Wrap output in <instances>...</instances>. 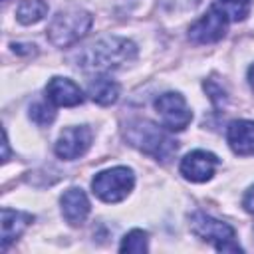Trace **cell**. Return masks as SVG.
Listing matches in <instances>:
<instances>
[{
    "mask_svg": "<svg viewBox=\"0 0 254 254\" xmlns=\"http://www.w3.org/2000/svg\"><path fill=\"white\" fill-rule=\"evenodd\" d=\"M137 58V46L121 36H105L75 52L73 62L83 71H107L131 64Z\"/></svg>",
    "mask_w": 254,
    "mask_h": 254,
    "instance_id": "cell-1",
    "label": "cell"
},
{
    "mask_svg": "<svg viewBox=\"0 0 254 254\" xmlns=\"http://www.w3.org/2000/svg\"><path fill=\"white\" fill-rule=\"evenodd\" d=\"M123 137L131 147L139 149L141 153L161 163H169L179 149L177 141L163 127H159L149 119H139V117L129 119L123 127Z\"/></svg>",
    "mask_w": 254,
    "mask_h": 254,
    "instance_id": "cell-2",
    "label": "cell"
},
{
    "mask_svg": "<svg viewBox=\"0 0 254 254\" xmlns=\"http://www.w3.org/2000/svg\"><path fill=\"white\" fill-rule=\"evenodd\" d=\"M91 24H93V16L87 10L79 6H67L52 18L46 36L56 48H67L79 42L89 32Z\"/></svg>",
    "mask_w": 254,
    "mask_h": 254,
    "instance_id": "cell-3",
    "label": "cell"
},
{
    "mask_svg": "<svg viewBox=\"0 0 254 254\" xmlns=\"http://www.w3.org/2000/svg\"><path fill=\"white\" fill-rule=\"evenodd\" d=\"M189 228L196 238L214 244V248L218 252H240L242 250L238 246V242L234 240V236H236L234 228L218 218L204 214V212H192L189 216Z\"/></svg>",
    "mask_w": 254,
    "mask_h": 254,
    "instance_id": "cell-4",
    "label": "cell"
},
{
    "mask_svg": "<svg viewBox=\"0 0 254 254\" xmlns=\"http://www.w3.org/2000/svg\"><path fill=\"white\" fill-rule=\"evenodd\" d=\"M135 187V175L129 167H111L99 171L93 181L91 189L97 198L103 202H121Z\"/></svg>",
    "mask_w": 254,
    "mask_h": 254,
    "instance_id": "cell-5",
    "label": "cell"
},
{
    "mask_svg": "<svg viewBox=\"0 0 254 254\" xmlns=\"http://www.w3.org/2000/svg\"><path fill=\"white\" fill-rule=\"evenodd\" d=\"M155 111L167 131H183L192 121V111L179 91H165L155 99Z\"/></svg>",
    "mask_w": 254,
    "mask_h": 254,
    "instance_id": "cell-6",
    "label": "cell"
},
{
    "mask_svg": "<svg viewBox=\"0 0 254 254\" xmlns=\"http://www.w3.org/2000/svg\"><path fill=\"white\" fill-rule=\"evenodd\" d=\"M228 16L218 8V6H210L194 24H190L189 28V40L192 44H214L218 40L224 38L226 30H228Z\"/></svg>",
    "mask_w": 254,
    "mask_h": 254,
    "instance_id": "cell-7",
    "label": "cell"
},
{
    "mask_svg": "<svg viewBox=\"0 0 254 254\" xmlns=\"http://www.w3.org/2000/svg\"><path fill=\"white\" fill-rule=\"evenodd\" d=\"M91 139H93V135L87 125H71L60 133V137L54 145V151L60 159L73 161L87 153V149L91 147Z\"/></svg>",
    "mask_w": 254,
    "mask_h": 254,
    "instance_id": "cell-8",
    "label": "cell"
},
{
    "mask_svg": "<svg viewBox=\"0 0 254 254\" xmlns=\"http://www.w3.org/2000/svg\"><path fill=\"white\" fill-rule=\"evenodd\" d=\"M218 165H220V159L214 153L196 149V151H190L189 155H185L179 171L190 183H206L208 179H212Z\"/></svg>",
    "mask_w": 254,
    "mask_h": 254,
    "instance_id": "cell-9",
    "label": "cell"
},
{
    "mask_svg": "<svg viewBox=\"0 0 254 254\" xmlns=\"http://www.w3.org/2000/svg\"><path fill=\"white\" fill-rule=\"evenodd\" d=\"M46 99L58 107H75L83 101V91L75 81L56 75L46 85Z\"/></svg>",
    "mask_w": 254,
    "mask_h": 254,
    "instance_id": "cell-10",
    "label": "cell"
},
{
    "mask_svg": "<svg viewBox=\"0 0 254 254\" xmlns=\"http://www.w3.org/2000/svg\"><path fill=\"white\" fill-rule=\"evenodd\" d=\"M60 204H62V216L69 226L83 224L91 210L87 194L77 187H69L67 190H64V194L60 196Z\"/></svg>",
    "mask_w": 254,
    "mask_h": 254,
    "instance_id": "cell-11",
    "label": "cell"
},
{
    "mask_svg": "<svg viewBox=\"0 0 254 254\" xmlns=\"http://www.w3.org/2000/svg\"><path fill=\"white\" fill-rule=\"evenodd\" d=\"M226 141L234 155L250 157L254 155V121L236 119L226 129Z\"/></svg>",
    "mask_w": 254,
    "mask_h": 254,
    "instance_id": "cell-12",
    "label": "cell"
},
{
    "mask_svg": "<svg viewBox=\"0 0 254 254\" xmlns=\"http://www.w3.org/2000/svg\"><path fill=\"white\" fill-rule=\"evenodd\" d=\"M34 222V216L30 212L2 208V248L6 250L14 240H18L24 230Z\"/></svg>",
    "mask_w": 254,
    "mask_h": 254,
    "instance_id": "cell-13",
    "label": "cell"
},
{
    "mask_svg": "<svg viewBox=\"0 0 254 254\" xmlns=\"http://www.w3.org/2000/svg\"><path fill=\"white\" fill-rule=\"evenodd\" d=\"M87 95L97 105H111L119 99V83L107 75H97L87 85Z\"/></svg>",
    "mask_w": 254,
    "mask_h": 254,
    "instance_id": "cell-14",
    "label": "cell"
},
{
    "mask_svg": "<svg viewBox=\"0 0 254 254\" xmlns=\"http://www.w3.org/2000/svg\"><path fill=\"white\" fill-rule=\"evenodd\" d=\"M46 14H48V4L44 0H22L20 6L16 8V20L24 26L44 20Z\"/></svg>",
    "mask_w": 254,
    "mask_h": 254,
    "instance_id": "cell-15",
    "label": "cell"
},
{
    "mask_svg": "<svg viewBox=\"0 0 254 254\" xmlns=\"http://www.w3.org/2000/svg\"><path fill=\"white\" fill-rule=\"evenodd\" d=\"M214 6H218L230 22H240L250 14L252 0H216Z\"/></svg>",
    "mask_w": 254,
    "mask_h": 254,
    "instance_id": "cell-16",
    "label": "cell"
},
{
    "mask_svg": "<svg viewBox=\"0 0 254 254\" xmlns=\"http://www.w3.org/2000/svg\"><path fill=\"white\" fill-rule=\"evenodd\" d=\"M121 252H147L149 250V238H147V232L141 230V228H133L129 230L123 240H121V246H119Z\"/></svg>",
    "mask_w": 254,
    "mask_h": 254,
    "instance_id": "cell-17",
    "label": "cell"
},
{
    "mask_svg": "<svg viewBox=\"0 0 254 254\" xmlns=\"http://www.w3.org/2000/svg\"><path fill=\"white\" fill-rule=\"evenodd\" d=\"M28 115L40 127H46V125H50L56 119V111H54V107L48 101H36V103H32Z\"/></svg>",
    "mask_w": 254,
    "mask_h": 254,
    "instance_id": "cell-18",
    "label": "cell"
},
{
    "mask_svg": "<svg viewBox=\"0 0 254 254\" xmlns=\"http://www.w3.org/2000/svg\"><path fill=\"white\" fill-rule=\"evenodd\" d=\"M204 91L208 93V97H210L216 105H220V103H224V101H226V93H224V89H222L220 85H216L212 79L204 81Z\"/></svg>",
    "mask_w": 254,
    "mask_h": 254,
    "instance_id": "cell-19",
    "label": "cell"
},
{
    "mask_svg": "<svg viewBox=\"0 0 254 254\" xmlns=\"http://www.w3.org/2000/svg\"><path fill=\"white\" fill-rule=\"evenodd\" d=\"M242 206H244L246 212L254 214V185L246 190V194H244V198H242Z\"/></svg>",
    "mask_w": 254,
    "mask_h": 254,
    "instance_id": "cell-20",
    "label": "cell"
},
{
    "mask_svg": "<svg viewBox=\"0 0 254 254\" xmlns=\"http://www.w3.org/2000/svg\"><path fill=\"white\" fill-rule=\"evenodd\" d=\"M248 83H250V87H252V91H254V64L248 67Z\"/></svg>",
    "mask_w": 254,
    "mask_h": 254,
    "instance_id": "cell-21",
    "label": "cell"
}]
</instances>
